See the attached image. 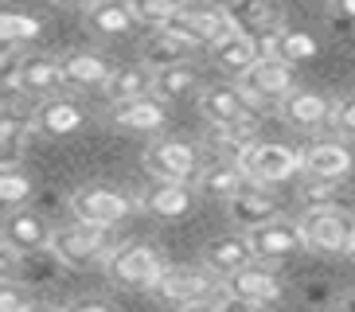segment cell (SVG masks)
Instances as JSON below:
<instances>
[{"mask_svg":"<svg viewBox=\"0 0 355 312\" xmlns=\"http://www.w3.org/2000/svg\"><path fill=\"white\" fill-rule=\"evenodd\" d=\"M316 40L304 35V31H282L277 43H273V55H282L285 62H304V59H316Z\"/></svg>","mask_w":355,"mask_h":312,"instance_id":"cell-31","label":"cell"},{"mask_svg":"<svg viewBox=\"0 0 355 312\" xmlns=\"http://www.w3.org/2000/svg\"><path fill=\"white\" fill-rule=\"evenodd\" d=\"M304 160V172L313 180H320V184H336V180H344L347 172H352L355 156L347 145H340V141H316V145H309L301 153Z\"/></svg>","mask_w":355,"mask_h":312,"instance_id":"cell-15","label":"cell"},{"mask_svg":"<svg viewBox=\"0 0 355 312\" xmlns=\"http://www.w3.org/2000/svg\"><path fill=\"white\" fill-rule=\"evenodd\" d=\"M293 62H285L282 55H258V59L239 74V90L250 102H282L293 86Z\"/></svg>","mask_w":355,"mask_h":312,"instance_id":"cell-9","label":"cell"},{"mask_svg":"<svg viewBox=\"0 0 355 312\" xmlns=\"http://www.w3.org/2000/svg\"><path fill=\"white\" fill-rule=\"evenodd\" d=\"M145 168L157 180H180L191 184L199 176V153L184 141H157L145 148Z\"/></svg>","mask_w":355,"mask_h":312,"instance_id":"cell-13","label":"cell"},{"mask_svg":"<svg viewBox=\"0 0 355 312\" xmlns=\"http://www.w3.org/2000/svg\"><path fill=\"white\" fill-rule=\"evenodd\" d=\"M114 117H117V125H125L133 133H160L168 125L164 98H157V94H141V98H129V102L114 105Z\"/></svg>","mask_w":355,"mask_h":312,"instance_id":"cell-17","label":"cell"},{"mask_svg":"<svg viewBox=\"0 0 355 312\" xmlns=\"http://www.w3.org/2000/svg\"><path fill=\"white\" fill-rule=\"evenodd\" d=\"M157 31L172 35V40L188 43V47H215L219 40H227L230 31H239L230 8H219V4H188L180 0L176 16L168 24H160Z\"/></svg>","mask_w":355,"mask_h":312,"instance_id":"cell-1","label":"cell"},{"mask_svg":"<svg viewBox=\"0 0 355 312\" xmlns=\"http://www.w3.org/2000/svg\"><path fill=\"white\" fill-rule=\"evenodd\" d=\"M86 24L98 31V35H129L133 31L137 12L129 8V0H98V4H90V12H86Z\"/></svg>","mask_w":355,"mask_h":312,"instance_id":"cell-22","label":"cell"},{"mask_svg":"<svg viewBox=\"0 0 355 312\" xmlns=\"http://www.w3.org/2000/svg\"><path fill=\"white\" fill-rule=\"evenodd\" d=\"M332 125H336V129H340L344 137H355V98H344V102L336 105Z\"/></svg>","mask_w":355,"mask_h":312,"instance_id":"cell-35","label":"cell"},{"mask_svg":"<svg viewBox=\"0 0 355 312\" xmlns=\"http://www.w3.org/2000/svg\"><path fill=\"white\" fill-rule=\"evenodd\" d=\"M114 67L102 59V55H90V51H74L63 59V83L67 86H105L110 83Z\"/></svg>","mask_w":355,"mask_h":312,"instance_id":"cell-24","label":"cell"},{"mask_svg":"<svg viewBox=\"0 0 355 312\" xmlns=\"http://www.w3.org/2000/svg\"><path fill=\"white\" fill-rule=\"evenodd\" d=\"M203 261H207L211 273H223V277L239 273L242 266H250V261H254L250 234L242 230V234H223V239L207 242V250H203Z\"/></svg>","mask_w":355,"mask_h":312,"instance_id":"cell-18","label":"cell"},{"mask_svg":"<svg viewBox=\"0 0 355 312\" xmlns=\"http://www.w3.org/2000/svg\"><path fill=\"white\" fill-rule=\"evenodd\" d=\"M258 55H261L258 40L246 35V31H230L227 40H219L215 47H211V59L219 62L223 71H230V74H242L254 59H258Z\"/></svg>","mask_w":355,"mask_h":312,"instance_id":"cell-23","label":"cell"},{"mask_svg":"<svg viewBox=\"0 0 355 312\" xmlns=\"http://www.w3.org/2000/svg\"><path fill=\"white\" fill-rule=\"evenodd\" d=\"M20 83H24V94L47 98V94L63 86V62L47 59V55H28V59H20Z\"/></svg>","mask_w":355,"mask_h":312,"instance_id":"cell-21","label":"cell"},{"mask_svg":"<svg viewBox=\"0 0 355 312\" xmlns=\"http://www.w3.org/2000/svg\"><path fill=\"white\" fill-rule=\"evenodd\" d=\"M0 309H4V312H20V309H32V301H28V297H20V293L12 289V285H4V297H0Z\"/></svg>","mask_w":355,"mask_h":312,"instance_id":"cell-36","label":"cell"},{"mask_svg":"<svg viewBox=\"0 0 355 312\" xmlns=\"http://www.w3.org/2000/svg\"><path fill=\"white\" fill-rule=\"evenodd\" d=\"M35 129L47 137H67V133H78L83 129V110L67 98H47V102L35 110Z\"/></svg>","mask_w":355,"mask_h":312,"instance_id":"cell-20","label":"cell"},{"mask_svg":"<svg viewBox=\"0 0 355 312\" xmlns=\"http://www.w3.org/2000/svg\"><path fill=\"white\" fill-rule=\"evenodd\" d=\"M254 105L258 102H250L239 86H211V90H203V98H199V110H203V117H207L211 125H230V129L239 137H246V141L258 133V114H254Z\"/></svg>","mask_w":355,"mask_h":312,"instance_id":"cell-6","label":"cell"},{"mask_svg":"<svg viewBox=\"0 0 355 312\" xmlns=\"http://www.w3.org/2000/svg\"><path fill=\"white\" fill-rule=\"evenodd\" d=\"M309 250L320 254H352L355 246V215L336 203H313L301 218Z\"/></svg>","mask_w":355,"mask_h":312,"instance_id":"cell-2","label":"cell"},{"mask_svg":"<svg viewBox=\"0 0 355 312\" xmlns=\"http://www.w3.org/2000/svg\"><path fill=\"white\" fill-rule=\"evenodd\" d=\"M199 86V74L191 71L188 62H172V67H153V94L164 98V102H176V98H188Z\"/></svg>","mask_w":355,"mask_h":312,"instance_id":"cell-26","label":"cell"},{"mask_svg":"<svg viewBox=\"0 0 355 312\" xmlns=\"http://www.w3.org/2000/svg\"><path fill=\"white\" fill-rule=\"evenodd\" d=\"M105 270L110 277L129 285V289H153L160 277L168 273V261L157 246H148V242H133V246H121L114 250L110 258H105Z\"/></svg>","mask_w":355,"mask_h":312,"instance_id":"cell-4","label":"cell"},{"mask_svg":"<svg viewBox=\"0 0 355 312\" xmlns=\"http://www.w3.org/2000/svg\"><path fill=\"white\" fill-rule=\"evenodd\" d=\"M191 203H196V196H191V187L180 184V180H160V187H153V191L141 199V207H145L148 215H157V218L188 215Z\"/></svg>","mask_w":355,"mask_h":312,"instance_id":"cell-19","label":"cell"},{"mask_svg":"<svg viewBox=\"0 0 355 312\" xmlns=\"http://www.w3.org/2000/svg\"><path fill=\"white\" fill-rule=\"evenodd\" d=\"M59 8H78V4H90V0H55Z\"/></svg>","mask_w":355,"mask_h":312,"instance_id":"cell-39","label":"cell"},{"mask_svg":"<svg viewBox=\"0 0 355 312\" xmlns=\"http://www.w3.org/2000/svg\"><path fill=\"white\" fill-rule=\"evenodd\" d=\"M215 289H219L215 277L203 270H168L148 293L168 309H199V304H215Z\"/></svg>","mask_w":355,"mask_h":312,"instance_id":"cell-8","label":"cell"},{"mask_svg":"<svg viewBox=\"0 0 355 312\" xmlns=\"http://www.w3.org/2000/svg\"><path fill=\"white\" fill-rule=\"evenodd\" d=\"M230 218H234L242 230L261 227V223L277 218V203H273L270 196H261V191H242V196L230 199Z\"/></svg>","mask_w":355,"mask_h":312,"instance_id":"cell-28","label":"cell"},{"mask_svg":"<svg viewBox=\"0 0 355 312\" xmlns=\"http://www.w3.org/2000/svg\"><path fill=\"white\" fill-rule=\"evenodd\" d=\"M35 129V121H20V117L4 110V121H0V156H4V164H16L20 153L28 148V133Z\"/></svg>","mask_w":355,"mask_h":312,"instance_id":"cell-29","label":"cell"},{"mask_svg":"<svg viewBox=\"0 0 355 312\" xmlns=\"http://www.w3.org/2000/svg\"><path fill=\"white\" fill-rule=\"evenodd\" d=\"M74 309H83V312H110L114 304H110V301H78Z\"/></svg>","mask_w":355,"mask_h":312,"instance_id":"cell-37","label":"cell"},{"mask_svg":"<svg viewBox=\"0 0 355 312\" xmlns=\"http://www.w3.org/2000/svg\"><path fill=\"white\" fill-rule=\"evenodd\" d=\"M344 309H355V293H352V297H347V301H344Z\"/></svg>","mask_w":355,"mask_h":312,"instance_id":"cell-40","label":"cell"},{"mask_svg":"<svg viewBox=\"0 0 355 312\" xmlns=\"http://www.w3.org/2000/svg\"><path fill=\"white\" fill-rule=\"evenodd\" d=\"M277 105H282V117L293 129H320V125H328L336 114V105L316 90H289Z\"/></svg>","mask_w":355,"mask_h":312,"instance_id":"cell-16","label":"cell"},{"mask_svg":"<svg viewBox=\"0 0 355 312\" xmlns=\"http://www.w3.org/2000/svg\"><path fill=\"white\" fill-rule=\"evenodd\" d=\"M129 8L137 12V20H141V24L160 28V24H168L172 16H176L180 0H129Z\"/></svg>","mask_w":355,"mask_h":312,"instance_id":"cell-33","label":"cell"},{"mask_svg":"<svg viewBox=\"0 0 355 312\" xmlns=\"http://www.w3.org/2000/svg\"><path fill=\"white\" fill-rule=\"evenodd\" d=\"M282 301V281L266 266H242L227 277V297L215 301V309H273Z\"/></svg>","mask_w":355,"mask_h":312,"instance_id":"cell-5","label":"cell"},{"mask_svg":"<svg viewBox=\"0 0 355 312\" xmlns=\"http://www.w3.org/2000/svg\"><path fill=\"white\" fill-rule=\"evenodd\" d=\"M230 16L239 24V31L254 35L261 47V55H273V43L282 35V8L273 0H234L230 4Z\"/></svg>","mask_w":355,"mask_h":312,"instance_id":"cell-12","label":"cell"},{"mask_svg":"<svg viewBox=\"0 0 355 312\" xmlns=\"http://www.w3.org/2000/svg\"><path fill=\"white\" fill-rule=\"evenodd\" d=\"M129 211H133V199L114 187H78L71 196V215L98 227H117Z\"/></svg>","mask_w":355,"mask_h":312,"instance_id":"cell-11","label":"cell"},{"mask_svg":"<svg viewBox=\"0 0 355 312\" xmlns=\"http://www.w3.org/2000/svg\"><path fill=\"white\" fill-rule=\"evenodd\" d=\"M347 258H355V246H352V254H347Z\"/></svg>","mask_w":355,"mask_h":312,"instance_id":"cell-41","label":"cell"},{"mask_svg":"<svg viewBox=\"0 0 355 312\" xmlns=\"http://www.w3.org/2000/svg\"><path fill=\"white\" fill-rule=\"evenodd\" d=\"M250 246L258 261H285L297 258L301 250H309V239H304L301 223H285V218H270L261 227H250Z\"/></svg>","mask_w":355,"mask_h":312,"instance_id":"cell-10","label":"cell"},{"mask_svg":"<svg viewBox=\"0 0 355 312\" xmlns=\"http://www.w3.org/2000/svg\"><path fill=\"white\" fill-rule=\"evenodd\" d=\"M336 8L344 12V16H352V20H355V0H336Z\"/></svg>","mask_w":355,"mask_h":312,"instance_id":"cell-38","label":"cell"},{"mask_svg":"<svg viewBox=\"0 0 355 312\" xmlns=\"http://www.w3.org/2000/svg\"><path fill=\"white\" fill-rule=\"evenodd\" d=\"M110 230L114 227H98V223H83V218H74L71 227H59L55 230V258L74 266V270H86V266H94V261L110 258L114 254V242H110Z\"/></svg>","mask_w":355,"mask_h":312,"instance_id":"cell-3","label":"cell"},{"mask_svg":"<svg viewBox=\"0 0 355 312\" xmlns=\"http://www.w3.org/2000/svg\"><path fill=\"white\" fill-rule=\"evenodd\" d=\"M51 223L35 211H12L4 218V250L8 254H43V250H51Z\"/></svg>","mask_w":355,"mask_h":312,"instance_id":"cell-14","label":"cell"},{"mask_svg":"<svg viewBox=\"0 0 355 312\" xmlns=\"http://www.w3.org/2000/svg\"><path fill=\"white\" fill-rule=\"evenodd\" d=\"M0 35H4V43H28L40 35V20L35 16H28V12H4L0 16Z\"/></svg>","mask_w":355,"mask_h":312,"instance_id":"cell-32","label":"cell"},{"mask_svg":"<svg viewBox=\"0 0 355 312\" xmlns=\"http://www.w3.org/2000/svg\"><path fill=\"white\" fill-rule=\"evenodd\" d=\"M145 67H117V71L110 74V83H105V98L114 105H121V102H129V98L153 94V71H145Z\"/></svg>","mask_w":355,"mask_h":312,"instance_id":"cell-27","label":"cell"},{"mask_svg":"<svg viewBox=\"0 0 355 312\" xmlns=\"http://www.w3.org/2000/svg\"><path fill=\"white\" fill-rule=\"evenodd\" d=\"M242 172L250 176V184H282V180H293L304 168L301 153L289 145H277V141H261V145H250L239 156Z\"/></svg>","mask_w":355,"mask_h":312,"instance_id":"cell-7","label":"cell"},{"mask_svg":"<svg viewBox=\"0 0 355 312\" xmlns=\"http://www.w3.org/2000/svg\"><path fill=\"white\" fill-rule=\"evenodd\" d=\"M246 172H242V164H211L207 172H199V191L211 199H234L246 191Z\"/></svg>","mask_w":355,"mask_h":312,"instance_id":"cell-25","label":"cell"},{"mask_svg":"<svg viewBox=\"0 0 355 312\" xmlns=\"http://www.w3.org/2000/svg\"><path fill=\"white\" fill-rule=\"evenodd\" d=\"M188 51H191L188 43H180V40H172V35H164V31H157L145 47V62L148 67H172V62L188 59Z\"/></svg>","mask_w":355,"mask_h":312,"instance_id":"cell-30","label":"cell"},{"mask_svg":"<svg viewBox=\"0 0 355 312\" xmlns=\"http://www.w3.org/2000/svg\"><path fill=\"white\" fill-rule=\"evenodd\" d=\"M28 196H32V180L24 176V172H16V164H4V176H0V199H4L8 207H16V203H24Z\"/></svg>","mask_w":355,"mask_h":312,"instance_id":"cell-34","label":"cell"}]
</instances>
